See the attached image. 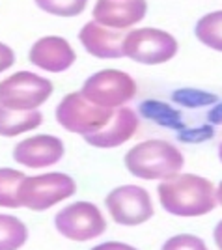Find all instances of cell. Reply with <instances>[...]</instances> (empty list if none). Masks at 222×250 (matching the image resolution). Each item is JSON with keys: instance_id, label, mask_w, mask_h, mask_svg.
<instances>
[{"instance_id": "19", "label": "cell", "mask_w": 222, "mask_h": 250, "mask_svg": "<svg viewBox=\"0 0 222 250\" xmlns=\"http://www.w3.org/2000/svg\"><path fill=\"white\" fill-rule=\"evenodd\" d=\"M26 174L11 167H0V209H19V187Z\"/></svg>"}, {"instance_id": "6", "label": "cell", "mask_w": 222, "mask_h": 250, "mask_svg": "<svg viewBox=\"0 0 222 250\" xmlns=\"http://www.w3.org/2000/svg\"><path fill=\"white\" fill-rule=\"evenodd\" d=\"M81 94L97 106L116 110L127 106L138 94V84L133 75L121 69L106 67L86 77Z\"/></svg>"}, {"instance_id": "2", "label": "cell", "mask_w": 222, "mask_h": 250, "mask_svg": "<svg viewBox=\"0 0 222 250\" xmlns=\"http://www.w3.org/2000/svg\"><path fill=\"white\" fill-rule=\"evenodd\" d=\"M123 167L135 179L161 183L183 172L185 155L170 140L148 138L127 149Z\"/></svg>"}, {"instance_id": "9", "label": "cell", "mask_w": 222, "mask_h": 250, "mask_svg": "<svg viewBox=\"0 0 222 250\" xmlns=\"http://www.w3.org/2000/svg\"><path fill=\"white\" fill-rule=\"evenodd\" d=\"M112 114L114 110L97 106L92 101H88L81 92H71V94L63 95L54 108L56 124L63 131L81 135L82 138L103 129L110 122Z\"/></svg>"}, {"instance_id": "26", "label": "cell", "mask_w": 222, "mask_h": 250, "mask_svg": "<svg viewBox=\"0 0 222 250\" xmlns=\"http://www.w3.org/2000/svg\"><path fill=\"white\" fill-rule=\"evenodd\" d=\"M207 124H222V101H217L213 106H209V110H207Z\"/></svg>"}, {"instance_id": "3", "label": "cell", "mask_w": 222, "mask_h": 250, "mask_svg": "<svg viewBox=\"0 0 222 250\" xmlns=\"http://www.w3.org/2000/svg\"><path fill=\"white\" fill-rule=\"evenodd\" d=\"M77 181L65 172H41L26 176L19 187L22 209L43 213L71 200L77 194Z\"/></svg>"}, {"instance_id": "18", "label": "cell", "mask_w": 222, "mask_h": 250, "mask_svg": "<svg viewBox=\"0 0 222 250\" xmlns=\"http://www.w3.org/2000/svg\"><path fill=\"white\" fill-rule=\"evenodd\" d=\"M138 110L142 116H146L148 120L159 124L161 127H168V129H176V131H181L185 127L181 112L176 110L174 106H170L168 103H162L157 99H146L140 103Z\"/></svg>"}, {"instance_id": "12", "label": "cell", "mask_w": 222, "mask_h": 250, "mask_svg": "<svg viewBox=\"0 0 222 250\" xmlns=\"http://www.w3.org/2000/svg\"><path fill=\"white\" fill-rule=\"evenodd\" d=\"M148 0H95L92 19L120 32L137 28L148 15Z\"/></svg>"}, {"instance_id": "20", "label": "cell", "mask_w": 222, "mask_h": 250, "mask_svg": "<svg viewBox=\"0 0 222 250\" xmlns=\"http://www.w3.org/2000/svg\"><path fill=\"white\" fill-rule=\"evenodd\" d=\"M36 8L47 15L62 17V19H73L82 15L88 10L90 0H34Z\"/></svg>"}, {"instance_id": "1", "label": "cell", "mask_w": 222, "mask_h": 250, "mask_svg": "<svg viewBox=\"0 0 222 250\" xmlns=\"http://www.w3.org/2000/svg\"><path fill=\"white\" fill-rule=\"evenodd\" d=\"M159 206L176 219H200L213 213L217 206L215 183L209 177L181 172L157 185Z\"/></svg>"}, {"instance_id": "17", "label": "cell", "mask_w": 222, "mask_h": 250, "mask_svg": "<svg viewBox=\"0 0 222 250\" xmlns=\"http://www.w3.org/2000/svg\"><path fill=\"white\" fill-rule=\"evenodd\" d=\"M30 237L28 226L15 215L0 213V250H21Z\"/></svg>"}, {"instance_id": "14", "label": "cell", "mask_w": 222, "mask_h": 250, "mask_svg": "<svg viewBox=\"0 0 222 250\" xmlns=\"http://www.w3.org/2000/svg\"><path fill=\"white\" fill-rule=\"evenodd\" d=\"M123 38L125 32L103 26L97 21H88L79 30V43L90 56L99 60H120L123 58Z\"/></svg>"}, {"instance_id": "8", "label": "cell", "mask_w": 222, "mask_h": 250, "mask_svg": "<svg viewBox=\"0 0 222 250\" xmlns=\"http://www.w3.org/2000/svg\"><path fill=\"white\" fill-rule=\"evenodd\" d=\"M53 92V83L45 75L21 69L0 81V104L17 110H40Z\"/></svg>"}, {"instance_id": "25", "label": "cell", "mask_w": 222, "mask_h": 250, "mask_svg": "<svg viewBox=\"0 0 222 250\" xmlns=\"http://www.w3.org/2000/svg\"><path fill=\"white\" fill-rule=\"evenodd\" d=\"M90 250H140L135 245H129L125 241H103V243H97Z\"/></svg>"}, {"instance_id": "13", "label": "cell", "mask_w": 222, "mask_h": 250, "mask_svg": "<svg viewBox=\"0 0 222 250\" xmlns=\"http://www.w3.org/2000/svg\"><path fill=\"white\" fill-rule=\"evenodd\" d=\"M140 129V116L131 106L116 108L110 122L99 129L94 135L84 136V142L88 146L97 149H116V147L127 144Z\"/></svg>"}, {"instance_id": "4", "label": "cell", "mask_w": 222, "mask_h": 250, "mask_svg": "<svg viewBox=\"0 0 222 250\" xmlns=\"http://www.w3.org/2000/svg\"><path fill=\"white\" fill-rule=\"evenodd\" d=\"M180 52V42L172 32L157 26H137L125 32L123 58L140 65H162Z\"/></svg>"}, {"instance_id": "7", "label": "cell", "mask_w": 222, "mask_h": 250, "mask_svg": "<svg viewBox=\"0 0 222 250\" xmlns=\"http://www.w3.org/2000/svg\"><path fill=\"white\" fill-rule=\"evenodd\" d=\"M106 215L123 228H137L153 219L155 202L146 187L125 183L110 188L105 196Z\"/></svg>"}, {"instance_id": "11", "label": "cell", "mask_w": 222, "mask_h": 250, "mask_svg": "<svg viewBox=\"0 0 222 250\" xmlns=\"http://www.w3.org/2000/svg\"><path fill=\"white\" fill-rule=\"evenodd\" d=\"M28 62L43 73H65L77 62V52L62 36H41L30 45Z\"/></svg>"}, {"instance_id": "29", "label": "cell", "mask_w": 222, "mask_h": 250, "mask_svg": "<svg viewBox=\"0 0 222 250\" xmlns=\"http://www.w3.org/2000/svg\"><path fill=\"white\" fill-rule=\"evenodd\" d=\"M217 157H219V161H221V165H222V142L219 144V147H217Z\"/></svg>"}, {"instance_id": "24", "label": "cell", "mask_w": 222, "mask_h": 250, "mask_svg": "<svg viewBox=\"0 0 222 250\" xmlns=\"http://www.w3.org/2000/svg\"><path fill=\"white\" fill-rule=\"evenodd\" d=\"M17 62V54L11 49L8 43L0 42V75L6 73L8 69H11Z\"/></svg>"}, {"instance_id": "27", "label": "cell", "mask_w": 222, "mask_h": 250, "mask_svg": "<svg viewBox=\"0 0 222 250\" xmlns=\"http://www.w3.org/2000/svg\"><path fill=\"white\" fill-rule=\"evenodd\" d=\"M213 245L217 247V250H222V219L213 228Z\"/></svg>"}, {"instance_id": "22", "label": "cell", "mask_w": 222, "mask_h": 250, "mask_svg": "<svg viewBox=\"0 0 222 250\" xmlns=\"http://www.w3.org/2000/svg\"><path fill=\"white\" fill-rule=\"evenodd\" d=\"M159 250H211L207 241L196 235V233H174L168 239H164V243L161 245Z\"/></svg>"}, {"instance_id": "5", "label": "cell", "mask_w": 222, "mask_h": 250, "mask_svg": "<svg viewBox=\"0 0 222 250\" xmlns=\"http://www.w3.org/2000/svg\"><path fill=\"white\" fill-rule=\"evenodd\" d=\"M54 229L63 239L73 243H90L103 237L106 231V217L101 208L90 200H75L56 211Z\"/></svg>"}, {"instance_id": "15", "label": "cell", "mask_w": 222, "mask_h": 250, "mask_svg": "<svg viewBox=\"0 0 222 250\" xmlns=\"http://www.w3.org/2000/svg\"><path fill=\"white\" fill-rule=\"evenodd\" d=\"M41 124V110H17L0 104V136L4 138L28 135Z\"/></svg>"}, {"instance_id": "28", "label": "cell", "mask_w": 222, "mask_h": 250, "mask_svg": "<svg viewBox=\"0 0 222 250\" xmlns=\"http://www.w3.org/2000/svg\"><path fill=\"white\" fill-rule=\"evenodd\" d=\"M215 192H217V206L222 208V179L215 185Z\"/></svg>"}, {"instance_id": "23", "label": "cell", "mask_w": 222, "mask_h": 250, "mask_svg": "<svg viewBox=\"0 0 222 250\" xmlns=\"http://www.w3.org/2000/svg\"><path fill=\"white\" fill-rule=\"evenodd\" d=\"M213 136H215V125L211 124L183 127L181 131H178V138L185 144H203V142L211 140Z\"/></svg>"}, {"instance_id": "16", "label": "cell", "mask_w": 222, "mask_h": 250, "mask_svg": "<svg viewBox=\"0 0 222 250\" xmlns=\"http://www.w3.org/2000/svg\"><path fill=\"white\" fill-rule=\"evenodd\" d=\"M194 38L205 49L222 54V10L203 13L194 24Z\"/></svg>"}, {"instance_id": "10", "label": "cell", "mask_w": 222, "mask_h": 250, "mask_svg": "<svg viewBox=\"0 0 222 250\" xmlns=\"http://www.w3.org/2000/svg\"><path fill=\"white\" fill-rule=\"evenodd\" d=\"M11 157L15 165L26 170H47L56 167L65 157V144L60 136L51 133H38L19 140Z\"/></svg>"}, {"instance_id": "21", "label": "cell", "mask_w": 222, "mask_h": 250, "mask_svg": "<svg viewBox=\"0 0 222 250\" xmlns=\"http://www.w3.org/2000/svg\"><path fill=\"white\" fill-rule=\"evenodd\" d=\"M172 101L183 108H209L219 101V95L202 88H178L172 92Z\"/></svg>"}]
</instances>
